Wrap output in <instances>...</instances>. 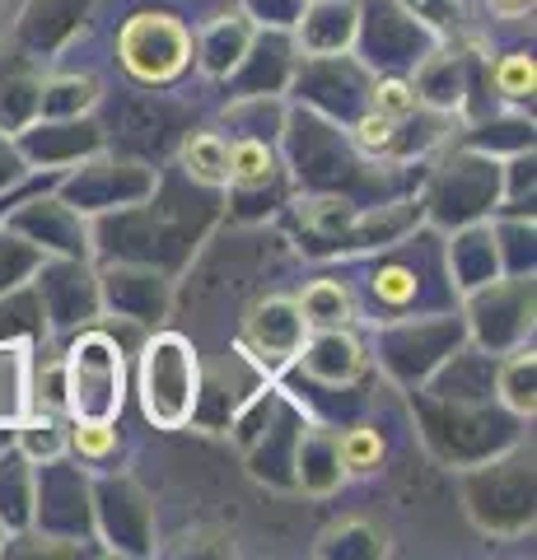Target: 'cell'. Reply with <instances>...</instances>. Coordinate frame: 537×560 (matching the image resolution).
<instances>
[{"label": "cell", "instance_id": "cell-1", "mask_svg": "<svg viewBox=\"0 0 537 560\" xmlns=\"http://www.w3.org/2000/svg\"><path fill=\"white\" fill-rule=\"evenodd\" d=\"M201 401L197 350L178 331L145 341L141 350V411L154 430H183Z\"/></svg>", "mask_w": 537, "mask_h": 560}, {"label": "cell", "instance_id": "cell-2", "mask_svg": "<svg viewBox=\"0 0 537 560\" xmlns=\"http://www.w3.org/2000/svg\"><path fill=\"white\" fill-rule=\"evenodd\" d=\"M127 401L122 346L103 331H84L61 360V407L71 420H117Z\"/></svg>", "mask_w": 537, "mask_h": 560}, {"label": "cell", "instance_id": "cell-3", "mask_svg": "<svg viewBox=\"0 0 537 560\" xmlns=\"http://www.w3.org/2000/svg\"><path fill=\"white\" fill-rule=\"evenodd\" d=\"M467 510L495 537H514L533 528V458L514 453L500 463H481V471H467Z\"/></svg>", "mask_w": 537, "mask_h": 560}, {"label": "cell", "instance_id": "cell-4", "mask_svg": "<svg viewBox=\"0 0 537 560\" xmlns=\"http://www.w3.org/2000/svg\"><path fill=\"white\" fill-rule=\"evenodd\" d=\"M117 57L141 84H173L192 66V33L173 14H131L117 33Z\"/></svg>", "mask_w": 537, "mask_h": 560}, {"label": "cell", "instance_id": "cell-5", "mask_svg": "<svg viewBox=\"0 0 537 560\" xmlns=\"http://www.w3.org/2000/svg\"><path fill=\"white\" fill-rule=\"evenodd\" d=\"M500 178H505V168H500L495 160H481V154H463L458 164H448L440 178H435L430 206H435V215H440V220L472 224L481 210L495 206V197H500Z\"/></svg>", "mask_w": 537, "mask_h": 560}, {"label": "cell", "instance_id": "cell-6", "mask_svg": "<svg viewBox=\"0 0 537 560\" xmlns=\"http://www.w3.org/2000/svg\"><path fill=\"white\" fill-rule=\"evenodd\" d=\"M308 337V323L300 304L290 300V294H267L262 304H253L248 313V327H244V346L253 350V360L262 364V370H281L300 355V346Z\"/></svg>", "mask_w": 537, "mask_h": 560}, {"label": "cell", "instance_id": "cell-7", "mask_svg": "<svg viewBox=\"0 0 537 560\" xmlns=\"http://www.w3.org/2000/svg\"><path fill=\"white\" fill-rule=\"evenodd\" d=\"M10 230L24 234L33 248L57 253V257H80L84 261V253H90V230H84V215L71 201H57V197H38V201H28L24 210H14Z\"/></svg>", "mask_w": 537, "mask_h": 560}, {"label": "cell", "instance_id": "cell-8", "mask_svg": "<svg viewBox=\"0 0 537 560\" xmlns=\"http://www.w3.org/2000/svg\"><path fill=\"white\" fill-rule=\"evenodd\" d=\"M75 271H80V257H61V261H43L38 276H33L43 308H51V323H61V327L94 323V313L103 308L98 280H90V271H84L75 285Z\"/></svg>", "mask_w": 537, "mask_h": 560}, {"label": "cell", "instance_id": "cell-9", "mask_svg": "<svg viewBox=\"0 0 537 560\" xmlns=\"http://www.w3.org/2000/svg\"><path fill=\"white\" fill-rule=\"evenodd\" d=\"M318 337L300 346V370L323 383V388H341V383H355L360 374H365V346H360L351 331H341V327H314Z\"/></svg>", "mask_w": 537, "mask_h": 560}, {"label": "cell", "instance_id": "cell-10", "mask_svg": "<svg viewBox=\"0 0 537 560\" xmlns=\"http://www.w3.org/2000/svg\"><path fill=\"white\" fill-rule=\"evenodd\" d=\"M360 38V5L355 0H308L300 5V47L308 57H341Z\"/></svg>", "mask_w": 537, "mask_h": 560}, {"label": "cell", "instance_id": "cell-11", "mask_svg": "<svg viewBox=\"0 0 537 560\" xmlns=\"http://www.w3.org/2000/svg\"><path fill=\"white\" fill-rule=\"evenodd\" d=\"M98 300L108 304L117 318L131 323H154L168 304V285L154 271H108L98 280Z\"/></svg>", "mask_w": 537, "mask_h": 560}, {"label": "cell", "instance_id": "cell-12", "mask_svg": "<svg viewBox=\"0 0 537 560\" xmlns=\"http://www.w3.org/2000/svg\"><path fill=\"white\" fill-rule=\"evenodd\" d=\"M444 267H448V285L463 290V294L487 285V280H495L500 243H495L491 224H463V234L444 248Z\"/></svg>", "mask_w": 537, "mask_h": 560}, {"label": "cell", "instance_id": "cell-13", "mask_svg": "<svg viewBox=\"0 0 537 560\" xmlns=\"http://www.w3.org/2000/svg\"><path fill=\"white\" fill-rule=\"evenodd\" d=\"M122 183L154 187V178H150V173H141V164H113V160H103V164H84L66 191H71V206L75 210H113L117 201H141L136 191H122Z\"/></svg>", "mask_w": 537, "mask_h": 560}, {"label": "cell", "instance_id": "cell-14", "mask_svg": "<svg viewBox=\"0 0 537 560\" xmlns=\"http://www.w3.org/2000/svg\"><path fill=\"white\" fill-rule=\"evenodd\" d=\"M425 294V261L421 257H384L374 261L370 271V300H374V313H384L378 323H393Z\"/></svg>", "mask_w": 537, "mask_h": 560}, {"label": "cell", "instance_id": "cell-15", "mask_svg": "<svg viewBox=\"0 0 537 560\" xmlns=\"http://www.w3.org/2000/svg\"><path fill=\"white\" fill-rule=\"evenodd\" d=\"M294 481H300L308 495H332L341 486V458H337V434L327 425H308L300 430V440H294Z\"/></svg>", "mask_w": 537, "mask_h": 560}, {"label": "cell", "instance_id": "cell-16", "mask_svg": "<svg viewBox=\"0 0 537 560\" xmlns=\"http://www.w3.org/2000/svg\"><path fill=\"white\" fill-rule=\"evenodd\" d=\"M38 510V481L24 453H0V528H24Z\"/></svg>", "mask_w": 537, "mask_h": 560}, {"label": "cell", "instance_id": "cell-17", "mask_svg": "<svg viewBox=\"0 0 537 560\" xmlns=\"http://www.w3.org/2000/svg\"><path fill=\"white\" fill-rule=\"evenodd\" d=\"M253 47V24H244V14H224L201 33V66L211 75H230V70L248 57Z\"/></svg>", "mask_w": 537, "mask_h": 560}, {"label": "cell", "instance_id": "cell-18", "mask_svg": "<svg viewBox=\"0 0 537 560\" xmlns=\"http://www.w3.org/2000/svg\"><path fill=\"white\" fill-rule=\"evenodd\" d=\"M183 168L187 178L201 183V187H230V140H224L220 131H192L183 140Z\"/></svg>", "mask_w": 537, "mask_h": 560}, {"label": "cell", "instance_id": "cell-19", "mask_svg": "<svg viewBox=\"0 0 537 560\" xmlns=\"http://www.w3.org/2000/svg\"><path fill=\"white\" fill-rule=\"evenodd\" d=\"M276 173H281V160H276V150L262 136H238L230 145V187L234 191L267 187V183H276Z\"/></svg>", "mask_w": 537, "mask_h": 560}, {"label": "cell", "instance_id": "cell-20", "mask_svg": "<svg viewBox=\"0 0 537 560\" xmlns=\"http://www.w3.org/2000/svg\"><path fill=\"white\" fill-rule=\"evenodd\" d=\"M533 378H537L533 346H514V350H510V360H500V364H495V383H491V388L500 393V401H505L514 416H533V411H537Z\"/></svg>", "mask_w": 537, "mask_h": 560}, {"label": "cell", "instance_id": "cell-21", "mask_svg": "<svg viewBox=\"0 0 537 560\" xmlns=\"http://www.w3.org/2000/svg\"><path fill=\"white\" fill-rule=\"evenodd\" d=\"M294 304H300V313H304L308 327H346V323H351V313H355L351 290H346L341 280H332V276L308 280L304 294H300Z\"/></svg>", "mask_w": 537, "mask_h": 560}, {"label": "cell", "instance_id": "cell-22", "mask_svg": "<svg viewBox=\"0 0 537 560\" xmlns=\"http://www.w3.org/2000/svg\"><path fill=\"white\" fill-rule=\"evenodd\" d=\"M384 434L374 425H351L346 434H337V458L346 477H370V471L384 467Z\"/></svg>", "mask_w": 537, "mask_h": 560}, {"label": "cell", "instance_id": "cell-23", "mask_svg": "<svg viewBox=\"0 0 537 560\" xmlns=\"http://www.w3.org/2000/svg\"><path fill=\"white\" fill-rule=\"evenodd\" d=\"M487 80L495 84V98L524 108V103H533V90H537V66H533L528 51H505V57H495Z\"/></svg>", "mask_w": 537, "mask_h": 560}, {"label": "cell", "instance_id": "cell-24", "mask_svg": "<svg viewBox=\"0 0 537 560\" xmlns=\"http://www.w3.org/2000/svg\"><path fill=\"white\" fill-rule=\"evenodd\" d=\"M98 98V84L94 80H51L47 90L38 94V117L43 121H66V117H80L90 113Z\"/></svg>", "mask_w": 537, "mask_h": 560}, {"label": "cell", "instance_id": "cell-25", "mask_svg": "<svg viewBox=\"0 0 537 560\" xmlns=\"http://www.w3.org/2000/svg\"><path fill=\"white\" fill-rule=\"evenodd\" d=\"M20 453L28 463H61V453H66V434L61 425L51 416H28L24 425H20Z\"/></svg>", "mask_w": 537, "mask_h": 560}, {"label": "cell", "instance_id": "cell-26", "mask_svg": "<svg viewBox=\"0 0 537 560\" xmlns=\"http://www.w3.org/2000/svg\"><path fill=\"white\" fill-rule=\"evenodd\" d=\"M370 108L402 121V117H416V113H421L425 103H421V94H416V84H411L407 75H384V80H378L374 90H370Z\"/></svg>", "mask_w": 537, "mask_h": 560}, {"label": "cell", "instance_id": "cell-27", "mask_svg": "<svg viewBox=\"0 0 537 560\" xmlns=\"http://www.w3.org/2000/svg\"><path fill=\"white\" fill-rule=\"evenodd\" d=\"M71 444L84 463H103L117 448V420H75Z\"/></svg>", "mask_w": 537, "mask_h": 560}, {"label": "cell", "instance_id": "cell-28", "mask_svg": "<svg viewBox=\"0 0 537 560\" xmlns=\"http://www.w3.org/2000/svg\"><path fill=\"white\" fill-rule=\"evenodd\" d=\"M397 5L430 33H448L463 24V0H397Z\"/></svg>", "mask_w": 537, "mask_h": 560}, {"label": "cell", "instance_id": "cell-29", "mask_svg": "<svg viewBox=\"0 0 537 560\" xmlns=\"http://www.w3.org/2000/svg\"><path fill=\"white\" fill-rule=\"evenodd\" d=\"M38 267V253L24 238H0V290L14 285V276H28Z\"/></svg>", "mask_w": 537, "mask_h": 560}, {"label": "cell", "instance_id": "cell-30", "mask_svg": "<svg viewBox=\"0 0 537 560\" xmlns=\"http://www.w3.org/2000/svg\"><path fill=\"white\" fill-rule=\"evenodd\" d=\"M24 178V154L10 145L5 131H0V191H5L10 183H20Z\"/></svg>", "mask_w": 537, "mask_h": 560}, {"label": "cell", "instance_id": "cell-31", "mask_svg": "<svg viewBox=\"0 0 537 560\" xmlns=\"http://www.w3.org/2000/svg\"><path fill=\"white\" fill-rule=\"evenodd\" d=\"M487 5H491L495 14H505V20H518V14L533 10V0H487Z\"/></svg>", "mask_w": 537, "mask_h": 560}]
</instances>
